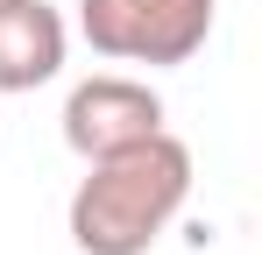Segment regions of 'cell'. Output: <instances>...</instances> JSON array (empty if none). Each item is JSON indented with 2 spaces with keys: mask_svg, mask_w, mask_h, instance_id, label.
Masks as SVG:
<instances>
[{
  "mask_svg": "<svg viewBox=\"0 0 262 255\" xmlns=\"http://www.w3.org/2000/svg\"><path fill=\"white\" fill-rule=\"evenodd\" d=\"M184 199H191V149L170 128H156L149 142L85 163L71 192V241L78 255H149L184 213Z\"/></svg>",
  "mask_w": 262,
  "mask_h": 255,
  "instance_id": "cell-1",
  "label": "cell"
},
{
  "mask_svg": "<svg viewBox=\"0 0 262 255\" xmlns=\"http://www.w3.org/2000/svg\"><path fill=\"white\" fill-rule=\"evenodd\" d=\"M78 29L114 64H191L213 36V0H78Z\"/></svg>",
  "mask_w": 262,
  "mask_h": 255,
  "instance_id": "cell-2",
  "label": "cell"
},
{
  "mask_svg": "<svg viewBox=\"0 0 262 255\" xmlns=\"http://www.w3.org/2000/svg\"><path fill=\"white\" fill-rule=\"evenodd\" d=\"M156 128H163V99H156V85L121 78V71H99V78L71 85V99H64V142H71V156H85V163L149 142Z\"/></svg>",
  "mask_w": 262,
  "mask_h": 255,
  "instance_id": "cell-3",
  "label": "cell"
},
{
  "mask_svg": "<svg viewBox=\"0 0 262 255\" xmlns=\"http://www.w3.org/2000/svg\"><path fill=\"white\" fill-rule=\"evenodd\" d=\"M64 14L43 0H0V92H36L64 71Z\"/></svg>",
  "mask_w": 262,
  "mask_h": 255,
  "instance_id": "cell-4",
  "label": "cell"
}]
</instances>
